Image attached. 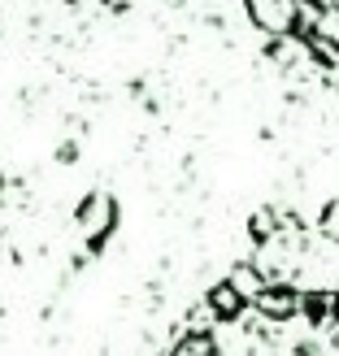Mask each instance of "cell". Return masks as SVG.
Listing matches in <instances>:
<instances>
[{
  "label": "cell",
  "mask_w": 339,
  "mask_h": 356,
  "mask_svg": "<svg viewBox=\"0 0 339 356\" xmlns=\"http://www.w3.org/2000/svg\"><path fill=\"white\" fill-rule=\"evenodd\" d=\"M174 356H339V296L326 300L322 317H309L305 305L270 313L257 300H244L235 313L205 326L174 348Z\"/></svg>",
  "instance_id": "cell-1"
}]
</instances>
